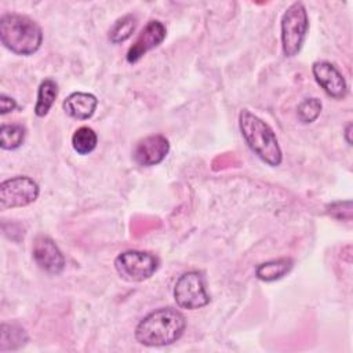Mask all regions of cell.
Listing matches in <instances>:
<instances>
[{"mask_svg":"<svg viewBox=\"0 0 353 353\" xmlns=\"http://www.w3.org/2000/svg\"><path fill=\"white\" fill-rule=\"evenodd\" d=\"M186 328L185 316L174 307H160L146 314L135 328V339L143 346H167L176 342Z\"/></svg>","mask_w":353,"mask_h":353,"instance_id":"obj_1","label":"cell"},{"mask_svg":"<svg viewBox=\"0 0 353 353\" xmlns=\"http://www.w3.org/2000/svg\"><path fill=\"white\" fill-rule=\"evenodd\" d=\"M239 128L247 146L268 165L277 167L283 161L281 148L272 127L261 117L241 109L239 113Z\"/></svg>","mask_w":353,"mask_h":353,"instance_id":"obj_2","label":"cell"},{"mask_svg":"<svg viewBox=\"0 0 353 353\" xmlns=\"http://www.w3.org/2000/svg\"><path fill=\"white\" fill-rule=\"evenodd\" d=\"M0 41L17 55H32L43 43V30L36 21L18 12H7L0 18Z\"/></svg>","mask_w":353,"mask_h":353,"instance_id":"obj_3","label":"cell"},{"mask_svg":"<svg viewBox=\"0 0 353 353\" xmlns=\"http://www.w3.org/2000/svg\"><path fill=\"white\" fill-rule=\"evenodd\" d=\"M309 29L307 11L303 3H292L281 17L280 30H281V48L283 54L288 58L295 57L306 39Z\"/></svg>","mask_w":353,"mask_h":353,"instance_id":"obj_4","label":"cell"},{"mask_svg":"<svg viewBox=\"0 0 353 353\" xmlns=\"http://www.w3.org/2000/svg\"><path fill=\"white\" fill-rule=\"evenodd\" d=\"M159 258L146 251L130 250L119 254L114 259V268L120 277L127 281H143L150 279L159 269Z\"/></svg>","mask_w":353,"mask_h":353,"instance_id":"obj_5","label":"cell"},{"mask_svg":"<svg viewBox=\"0 0 353 353\" xmlns=\"http://www.w3.org/2000/svg\"><path fill=\"white\" fill-rule=\"evenodd\" d=\"M174 299L181 309L194 310L210 303L205 290V277L199 270H190L179 276L174 287Z\"/></svg>","mask_w":353,"mask_h":353,"instance_id":"obj_6","label":"cell"},{"mask_svg":"<svg viewBox=\"0 0 353 353\" xmlns=\"http://www.w3.org/2000/svg\"><path fill=\"white\" fill-rule=\"evenodd\" d=\"M39 193V185L32 178L25 175L8 178L0 183V208L26 207L36 201Z\"/></svg>","mask_w":353,"mask_h":353,"instance_id":"obj_7","label":"cell"},{"mask_svg":"<svg viewBox=\"0 0 353 353\" xmlns=\"http://www.w3.org/2000/svg\"><path fill=\"white\" fill-rule=\"evenodd\" d=\"M33 259L36 265L50 274H59L65 268V256L55 241L44 234H39L33 243Z\"/></svg>","mask_w":353,"mask_h":353,"instance_id":"obj_8","label":"cell"},{"mask_svg":"<svg viewBox=\"0 0 353 353\" xmlns=\"http://www.w3.org/2000/svg\"><path fill=\"white\" fill-rule=\"evenodd\" d=\"M165 34H167L165 26L160 21L157 19L149 21L138 34L135 41L132 43V46L128 48L125 55L127 62L128 63L138 62L148 51L160 46L165 39Z\"/></svg>","mask_w":353,"mask_h":353,"instance_id":"obj_9","label":"cell"},{"mask_svg":"<svg viewBox=\"0 0 353 353\" xmlns=\"http://www.w3.org/2000/svg\"><path fill=\"white\" fill-rule=\"evenodd\" d=\"M312 73L317 84L325 94L334 99H342L347 94V84L338 68L328 61H316L312 65Z\"/></svg>","mask_w":353,"mask_h":353,"instance_id":"obj_10","label":"cell"},{"mask_svg":"<svg viewBox=\"0 0 353 353\" xmlns=\"http://www.w3.org/2000/svg\"><path fill=\"white\" fill-rule=\"evenodd\" d=\"M170 152V142L160 134L148 135L138 141L132 150V157L138 165L152 167L161 163Z\"/></svg>","mask_w":353,"mask_h":353,"instance_id":"obj_11","label":"cell"},{"mask_svg":"<svg viewBox=\"0 0 353 353\" xmlns=\"http://www.w3.org/2000/svg\"><path fill=\"white\" fill-rule=\"evenodd\" d=\"M98 106V99L91 92H72L62 103L65 113L76 120H87L92 117Z\"/></svg>","mask_w":353,"mask_h":353,"instance_id":"obj_12","label":"cell"},{"mask_svg":"<svg viewBox=\"0 0 353 353\" xmlns=\"http://www.w3.org/2000/svg\"><path fill=\"white\" fill-rule=\"evenodd\" d=\"M294 266V261L291 258H277L262 262L255 268L256 279L270 283L283 279L287 276Z\"/></svg>","mask_w":353,"mask_h":353,"instance_id":"obj_13","label":"cell"},{"mask_svg":"<svg viewBox=\"0 0 353 353\" xmlns=\"http://www.w3.org/2000/svg\"><path fill=\"white\" fill-rule=\"evenodd\" d=\"M58 97V84L52 79H44L37 88V99L34 105V114L44 117L52 108Z\"/></svg>","mask_w":353,"mask_h":353,"instance_id":"obj_14","label":"cell"},{"mask_svg":"<svg viewBox=\"0 0 353 353\" xmlns=\"http://www.w3.org/2000/svg\"><path fill=\"white\" fill-rule=\"evenodd\" d=\"M28 342L26 331L18 324L3 323L0 327V352L17 350Z\"/></svg>","mask_w":353,"mask_h":353,"instance_id":"obj_15","label":"cell"},{"mask_svg":"<svg viewBox=\"0 0 353 353\" xmlns=\"http://www.w3.org/2000/svg\"><path fill=\"white\" fill-rule=\"evenodd\" d=\"M26 137V130L21 124H1L0 127V146L4 150L18 149Z\"/></svg>","mask_w":353,"mask_h":353,"instance_id":"obj_16","label":"cell"},{"mask_svg":"<svg viewBox=\"0 0 353 353\" xmlns=\"http://www.w3.org/2000/svg\"><path fill=\"white\" fill-rule=\"evenodd\" d=\"M137 26V17L134 14H125L119 18L109 30V40L113 44H119L131 37Z\"/></svg>","mask_w":353,"mask_h":353,"instance_id":"obj_17","label":"cell"},{"mask_svg":"<svg viewBox=\"0 0 353 353\" xmlns=\"http://www.w3.org/2000/svg\"><path fill=\"white\" fill-rule=\"evenodd\" d=\"M98 143V137L95 131L90 127H80L72 135V146L74 152L79 154H88L91 153Z\"/></svg>","mask_w":353,"mask_h":353,"instance_id":"obj_18","label":"cell"},{"mask_svg":"<svg viewBox=\"0 0 353 353\" xmlns=\"http://www.w3.org/2000/svg\"><path fill=\"white\" fill-rule=\"evenodd\" d=\"M321 101L319 98H306L296 108L298 120L303 124L313 123L321 113Z\"/></svg>","mask_w":353,"mask_h":353,"instance_id":"obj_19","label":"cell"},{"mask_svg":"<svg viewBox=\"0 0 353 353\" xmlns=\"http://www.w3.org/2000/svg\"><path fill=\"white\" fill-rule=\"evenodd\" d=\"M327 214L335 219H350L352 218V201H334L327 205Z\"/></svg>","mask_w":353,"mask_h":353,"instance_id":"obj_20","label":"cell"},{"mask_svg":"<svg viewBox=\"0 0 353 353\" xmlns=\"http://www.w3.org/2000/svg\"><path fill=\"white\" fill-rule=\"evenodd\" d=\"M0 113L4 116V114H7V113H10V112H12V110H15L17 109V102H15V99L14 98H11V97H8V95H6V94H1L0 95Z\"/></svg>","mask_w":353,"mask_h":353,"instance_id":"obj_21","label":"cell"},{"mask_svg":"<svg viewBox=\"0 0 353 353\" xmlns=\"http://www.w3.org/2000/svg\"><path fill=\"white\" fill-rule=\"evenodd\" d=\"M350 134H352V123H347L345 127V139L349 145H352V139H350Z\"/></svg>","mask_w":353,"mask_h":353,"instance_id":"obj_22","label":"cell"}]
</instances>
